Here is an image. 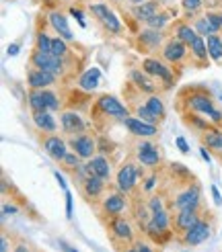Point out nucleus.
<instances>
[{"instance_id": "f257e3e1", "label": "nucleus", "mask_w": 222, "mask_h": 252, "mask_svg": "<svg viewBox=\"0 0 222 252\" xmlns=\"http://www.w3.org/2000/svg\"><path fill=\"white\" fill-rule=\"evenodd\" d=\"M107 234L111 236L115 248L119 250V246H130L134 242V230L126 218L121 216H115V218H109V223H107Z\"/></svg>"}, {"instance_id": "f03ea898", "label": "nucleus", "mask_w": 222, "mask_h": 252, "mask_svg": "<svg viewBox=\"0 0 222 252\" xmlns=\"http://www.w3.org/2000/svg\"><path fill=\"white\" fill-rule=\"evenodd\" d=\"M31 66L33 68H39L45 70L54 76H64L66 72V64H64V58H58L54 54H43V52H35L31 54Z\"/></svg>"}, {"instance_id": "7ed1b4c3", "label": "nucleus", "mask_w": 222, "mask_h": 252, "mask_svg": "<svg viewBox=\"0 0 222 252\" xmlns=\"http://www.w3.org/2000/svg\"><path fill=\"white\" fill-rule=\"evenodd\" d=\"M27 103L31 111H58L60 100L56 93H52L49 88H41V91H31L27 96Z\"/></svg>"}, {"instance_id": "20e7f679", "label": "nucleus", "mask_w": 222, "mask_h": 252, "mask_svg": "<svg viewBox=\"0 0 222 252\" xmlns=\"http://www.w3.org/2000/svg\"><path fill=\"white\" fill-rule=\"evenodd\" d=\"M95 107L101 111L103 115L113 117V119H119V121H123L126 117H130L128 107H126V105H121V103H119V98L111 96V94H101V96L97 98Z\"/></svg>"}, {"instance_id": "39448f33", "label": "nucleus", "mask_w": 222, "mask_h": 252, "mask_svg": "<svg viewBox=\"0 0 222 252\" xmlns=\"http://www.w3.org/2000/svg\"><path fill=\"white\" fill-rule=\"evenodd\" d=\"M200 203H202V189L197 183L189 185L185 191H181L175 201H173V209H200Z\"/></svg>"}, {"instance_id": "423d86ee", "label": "nucleus", "mask_w": 222, "mask_h": 252, "mask_svg": "<svg viewBox=\"0 0 222 252\" xmlns=\"http://www.w3.org/2000/svg\"><path fill=\"white\" fill-rule=\"evenodd\" d=\"M138 179H140V168H136V164H132V162H126V164L119 166L115 183L121 193H132L136 185H138Z\"/></svg>"}, {"instance_id": "0eeeda50", "label": "nucleus", "mask_w": 222, "mask_h": 252, "mask_svg": "<svg viewBox=\"0 0 222 252\" xmlns=\"http://www.w3.org/2000/svg\"><path fill=\"white\" fill-rule=\"evenodd\" d=\"M200 220H202L200 209H181V211H177L175 220H173V234H175L177 240L185 232H189Z\"/></svg>"}, {"instance_id": "6e6552de", "label": "nucleus", "mask_w": 222, "mask_h": 252, "mask_svg": "<svg viewBox=\"0 0 222 252\" xmlns=\"http://www.w3.org/2000/svg\"><path fill=\"white\" fill-rule=\"evenodd\" d=\"M187 100V107L195 113H204V115H212V113L216 111L214 107V100H212V94H210L208 91H204V88H193L191 91V96L185 98Z\"/></svg>"}, {"instance_id": "1a4fd4ad", "label": "nucleus", "mask_w": 222, "mask_h": 252, "mask_svg": "<svg viewBox=\"0 0 222 252\" xmlns=\"http://www.w3.org/2000/svg\"><path fill=\"white\" fill-rule=\"evenodd\" d=\"M70 150L74 154H78L82 160H91L97 152V140L89 133H80V135H72L68 142Z\"/></svg>"}, {"instance_id": "9d476101", "label": "nucleus", "mask_w": 222, "mask_h": 252, "mask_svg": "<svg viewBox=\"0 0 222 252\" xmlns=\"http://www.w3.org/2000/svg\"><path fill=\"white\" fill-rule=\"evenodd\" d=\"M210 236H212V223H210L208 220H200L189 232H185L179 240L185 246H200V244H204L208 240Z\"/></svg>"}, {"instance_id": "9b49d317", "label": "nucleus", "mask_w": 222, "mask_h": 252, "mask_svg": "<svg viewBox=\"0 0 222 252\" xmlns=\"http://www.w3.org/2000/svg\"><path fill=\"white\" fill-rule=\"evenodd\" d=\"M136 158L142 166L146 168H156L160 164V150L156 144L148 142V140H142L138 146H136Z\"/></svg>"}, {"instance_id": "f8f14e48", "label": "nucleus", "mask_w": 222, "mask_h": 252, "mask_svg": "<svg viewBox=\"0 0 222 252\" xmlns=\"http://www.w3.org/2000/svg\"><path fill=\"white\" fill-rule=\"evenodd\" d=\"M142 70L146 74H150L152 78H158L160 82H165L167 88L173 86V74H171V70H169V66L165 64V62H160L156 58H146L142 62Z\"/></svg>"}, {"instance_id": "ddd939ff", "label": "nucleus", "mask_w": 222, "mask_h": 252, "mask_svg": "<svg viewBox=\"0 0 222 252\" xmlns=\"http://www.w3.org/2000/svg\"><path fill=\"white\" fill-rule=\"evenodd\" d=\"M121 125H123V127H126L132 135L142 137V140H150V137H154V135L158 133L156 125L146 123V121H142V119H138V117H126V119L121 121Z\"/></svg>"}, {"instance_id": "4468645a", "label": "nucleus", "mask_w": 222, "mask_h": 252, "mask_svg": "<svg viewBox=\"0 0 222 252\" xmlns=\"http://www.w3.org/2000/svg\"><path fill=\"white\" fill-rule=\"evenodd\" d=\"M163 39H165V35L160 29H144L140 35H138V52H144V54H152L156 52V49L163 45Z\"/></svg>"}, {"instance_id": "2eb2a0df", "label": "nucleus", "mask_w": 222, "mask_h": 252, "mask_svg": "<svg viewBox=\"0 0 222 252\" xmlns=\"http://www.w3.org/2000/svg\"><path fill=\"white\" fill-rule=\"evenodd\" d=\"M189 45L183 43L181 39H177V37H171V39L165 43L163 47V58L165 62H169V64H181V62L185 60V56H187V49Z\"/></svg>"}, {"instance_id": "dca6fc26", "label": "nucleus", "mask_w": 222, "mask_h": 252, "mask_svg": "<svg viewBox=\"0 0 222 252\" xmlns=\"http://www.w3.org/2000/svg\"><path fill=\"white\" fill-rule=\"evenodd\" d=\"M41 146H43V150L47 152V156L52 158V160H56V162H62V160H64V156L68 154L66 142L62 140L60 135H56V133L45 135L43 140H41Z\"/></svg>"}, {"instance_id": "f3484780", "label": "nucleus", "mask_w": 222, "mask_h": 252, "mask_svg": "<svg viewBox=\"0 0 222 252\" xmlns=\"http://www.w3.org/2000/svg\"><path fill=\"white\" fill-rule=\"evenodd\" d=\"M82 170H84L86 176H99V179H103V181H109V176H111V164H109V160L101 154L93 156L89 162H84Z\"/></svg>"}, {"instance_id": "a211bd4d", "label": "nucleus", "mask_w": 222, "mask_h": 252, "mask_svg": "<svg viewBox=\"0 0 222 252\" xmlns=\"http://www.w3.org/2000/svg\"><path fill=\"white\" fill-rule=\"evenodd\" d=\"M128 201H126V193L121 191H115V193H109L103 203H101V211L109 218H115V216H121L123 209H126Z\"/></svg>"}, {"instance_id": "6ab92c4d", "label": "nucleus", "mask_w": 222, "mask_h": 252, "mask_svg": "<svg viewBox=\"0 0 222 252\" xmlns=\"http://www.w3.org/2000/svg\"><path fill=\"white\" fill-rule=\"evenodd\" d=\"M60 125H62V131L66 135H80L84 133V121L78 115L76 111H64L60 115Z\"/></svg>"}, {"instance_id": "aec40b11", "label": "nucleus", "mask_w": 222, "mask_h": 252, "mask_svg": "<svg viewBox=\"0 0 222 252\" xmlns=\"http://www.w3.org/2000/svg\"><path fill=\"white\" fill-rule=\"evenodd\" d=\"M56 78L54 74H49L45 70H39V68H29L27 72V84L31 86V91H41V88H49L52 84H56Z\"/></svg>"}, {"instance_id": "412c9836", "label": "nucleus", "mask_w": 222, "mask_h": 252, "mask_svg": "<svg viewBox=\"0 0 222 252\" xmlns=\"http://www.w3.org/2000/svg\"><path fill=\"white\" fill-rule=\"evenodd\" d=\"M33 123H35V127L37 129H41V131H47V133H56L58 129V123L52 115V111H33Z\"/></svg>"}, {"instance_id": "4be33fe9", "label": "nucleus", "mask_w": 222, "mask_h": 252, "mask_svg": "<svg viewBox=\"0 0 222 252\" xmlns=\"http://www.w3.org/2000/svg\"><path fill=\"white\" fill-rule=\"evenodd\" d=\"M105 191V181L99 176H84L82 179V193L86 199H97Z\"/></svg>"}, {"instance_id": "5701e85b", "label": "nucleus", "mask_w": 222, "mask_h": 252, "mask_svg": "<svg viewBox=\"0 0 222 252\" xmlns=\"http://www.w3.org/2000/svg\"><path fill=\"white\" fill-rule=\"evenodd\" d=\"M200 140H202V146L208 148V150H214V152H222V131L216 127H210L206 131H202L200 135Z\"/></svg>"}, {"instance_id": "b1692460", "label": "nucleus", "mask_w": 222, "mask_h": 252, "mask_svg": "<svg viewBox=\"0 0 222 252\" xmlns=\"http://www.w3.org/2000/svg\"><path fill=\"white\" fill-rule=\"evenodd\" d=\"M150 74H146L144 70L140 72V70H134L132 74H130V78H132V82H134V86L138 88V91H142V93H148V94H154L156 93V82H152V78H148Z\"/></svg>"}, {"instance_id": "393cba45", "label": "nucleus", "mask_w": 222, "mask_h": 252, "mask_svg": "<svg viewBox=\"0 0 222 252\" xmlns=\"http://www.w3.org/2000/svg\"><path fill=\"white\" fill-rule=\"evenodd\" d=\"M158 0H146V2H142V4H134V8H132V12H134V17L138 19V21H150L156 12H158Z\"/></svg>"}, {"instance_id": "a878e982", "label": "nucleus", "mask_w": 222, "mask_h": 252, "mask_svg": "<svg viewBox=\"0 0 222 252\" xmlns=\"http://www.w3.org/2000/svg\"><path fill=\"white\" fill-rule=\"evenodd\" d=\"M49 23H52V27L56 29V33L62 37V39H66V41L74 39V35L68 27V19L62 15V12H52V15H49Z\"/></svg>"}, {"instance_id": "bb28decb", "label": "nucleus", "mask_w": 222, "mask_h": 252, "mask_svg": "<svg viewBox=\"0 0 222 252\" xmlns=\"http://www.w3.org/2000/svg\"><path fill=\"white\" fill-rule=\"evenodd\" d=\"M99 82H101V70L99 68H89L82 76L78 78V86H80V91H95V88L99 86Z\"/></svg>"}, {"instance_id": "cd10ccee", "label": "nucleus", "mask_w": 222, "mask_h": 252, "mask_svg": "<svg viewBox=\"0 0 222 252\" xmlns=\"http://www.w3.org/2000/svg\"><path fill=\"white\" fill-rule=\"evenodd\" d=\"M189 49H191V56L200 62V64H206L208 62V43H206V37H202V35H197L195 39H193V43L189 45Z\"/></svg>"}, {"instance_id": "c85d7f7f", "label": "nucleus", "mask_w": 222, "mask_h": 252, "mask_svg": "<svg viewBox=\"0 0 222 252\" xmlns=\"http://www.w3.org/2000/svg\"><path fill=\"white\" fill-rule=\"evenodd\" d=\"M173 33H175L177 39H181L183 43H187V45H191L193 39L197 37V31L191 27V25H187V23H177L175 29H173Z\"/></svg>"}, {"instance_id": "c756f323", "label": "nucleus", "mask_w": 222, "mask_h": 252, "mask_svg": "<svg viewBox=\"0 0 222 252\" xmlns=\"http://www.w3.org/2000/svg\"><path fill=\"white\" fill-rule=\"evenodd\" d=\"M206 43H208V54L214 62L222 64V37L218 35H210L206 37Z\"/></svg>"}, {"instance_id": "7c9ffc66", "label": "nucleus", "mask_w": 222, "mask_h": 252, "mask_svg": "<svg viewBox=\"0 0 222 252\" xmlns=\"http://www.w3.org/2000/svg\"><path fill=\"white\" fill-rule=\"evenodd\" d=\"M144 105L148 107V111H150L154 117H158L160 121L165 119V105H163V100H160L156 94H150V96H148Z\"/></svg>"}, {"instance_id": "2f4dec72", "label": "nucleus", "mask_w": 222, "mask_h": 252, "mask_svg": "<svg viewBox=\"0 0 222 252\" xmlns=\"http://www.w3.org/2000/svg\"><path fill=\"white\" fill-rule=\"evenodd\" d=\"M193 29L197 31V35H202V37H210V35H218L216 33V29H214V25L210 23V19L204 15V17H200L195 23H193Z\"/></svg>"}, {"instance_id": "473e14b6", "label": "nucleus", "mask_w": 222, "mask_h": 252, "mask_svg": "<svg viewBox=\"0 0 222 252\" xmlns=\"http://www.w3.org/2000/svg\"><path fill=\"white\" fill-rule=\"evenodd\" d=\"M183 119H185V123H187L189 127H193V129H197V131H206V129H210V127H214V125H210V123H208L206 119H202L200 115H191V113H189V115H185Z\"/></svg>"}, {"instance_id": "72a5a7b5", "label": "nucleus", "mask_w": 222, "mask_h": 252, "mask_svg": "<svg viewBox=\"0 0 222 252\" xmlns=\"http://www.w3.org/2000/svg\"><path fill=\"white\" fill-rule=\"evenodd\" d=\"M52 54L58 56V58H66V56L70 54V49H68V45H66V39H62L60 35L52 39Z\"/></svg>"}, {"instance_id": "f704fd0d", "label": "nucleus", "mask_w": 222, "mask_h": 252, "mask_svg": "<svg viewBox=\"0 0 222 252\" xmlns=\"http://www.w3.org/2000/svg\"><path fill=\"white\" fill-rule=\"evenodd\" d=\"M101 23H103V27H105L109 33H119V31H121V23L117 21V17H115L111 10L107 12V17H105Z\"/></svg>"}, {"instance_id": "c9c22d12", "label": "nucleus", "mask_w": 222, "mask_h": 252, "mask_svg": "<svg viewBox=\"0 0 222 252\" xmlns=\"http://www.w3.org/2000/svg\"><path fill=\"white\" fill-rule=\"evenodd\" d=\"M37 52H43V54H52V39L41 31L37 33V45H35Z\"/></svg>"}, {"instance_id": "e433bc0d", "label": "nucleus", "mask_w": 222, "mask_h": 252, "mask_svg": "<svg viewBox=\"0 0 222 252\" xmlns=\"http://www.w3.org/2000/svg\"><path fill=\"white\" fill-rule=\"evenodd\" d=\"M136 115H138V119H142V121H146V123H152V125H156L160 119L158 117H154L150 111H148V107L146 105H138L136 107Z\"/></svg>"}, {"instance_id": "4c0bfd02", "label": "nucleus", "mask_w": 222, "mask_h": 252, "mask_svg": "<svg viewBox=\"0 0 222 252\" xmlns=\"http://www.w3.org/2000/svg\"><path fill=\"white\" fill-rule=\"evenodd\" d=\"M171 17H169V12H156V15L150 19V21H146V25L150 29H163L165 27V23L169 21Z\"/></svg>"}, {"instance_id": "58836bf2", "label": "nucleus", "mask_w": 222, "mask_h": 252, "mask_svg": "<svg viewBox=\"0 0 222 252\" xmlns=\"http://www.w3.org/2000/svg\"><path fill=\"white\" fill-rule=\"evenodd\" d=\"M91 12H93V17L101 23L105 17H107V12H109V6L107 4H91Z\"/></svg>"}, {"instance_id": "ea45409f", "label": "nucleus", "mask_w": 222, "mask_h": 252, "mask_svg": "<svg viewBox=\"0 0 222 252\" xmlns=\"http://www.w3.org/2000/svg\"><path fill=\"white\" fill-rule=\"evenodd\" d=\"M202 2L204 0H181V4H183V8H185L187 15H193V12L202 6Z\"/></svg>"}, {"instance_id": "a19ab883", "label": "nucleus", "mask_w": 222, "mask_h": 252, "mask_svg": "<svg viewBox=\"0 0 222 252\" xmlns=\"http://www.w3.org/2000/svg\"><path fill=\"white\" fill-rule=\"evenodd\" d=\"M146 203H148V209H150V211H158V209H165V207H163V199H160L158 195H152L150 199L146 201Z\"/></svg>"}, {"instance_id": "79ce46f5", "label": "nucleus", "mask_w": 222, "mask_h": 252, "mask_svg": "<svg viewBox=\"0 0 222 252\" xmlns=\"http://www.w3.org/2000/svg\"><path fill=\"white\" fill-rule=\"evenodd\" d=\"M12 252H35L33 246L29 242H25V240H19L15 246H12Z\"/></svg>"}, {"instance_id": "37998d69", "label": "nucleus", "mask_w": 222, "mask_h": 252, "mask_svg": "<svg viewBox=\"0 0 222 252\" xmlns=\"http://www.w3.org/2000/svg\"><path fill=\"white\" fill-rule=\"evenodd\" d=\"M134 246L138 252H154V248L148 244V242H142V240H134Z\"/></svg>"}, {"instance_id": "c03bdc74", "label": "nucleus", "mask_w": 222, "mask_h": 252, "mask_svg": "<svg viewBox=\"0 0 222 252\" xmlns=\"http://www.w3.org/2000/svg\"><path fill=\"white\" fill-rule=\"evenodd\" d=\"M175 144H177V148H179V152L189 154V144H187V140H185V137H177Z\"/></svg>"}, {"instance_id": "a18cd8bd", "label": "nucleus", "mask_w": 222, "mask_h": 252, "mask_svg": "<svg viewBox=\"0 0 222 252\" xmlns=\"http://www.w3.org/2000/svg\"><path fill=\"white\" fill-rule=\"evenodd\" d=\"M156 185V174H150L146 179V183H144V191H150V189Z\"/></svg>"}, {"instance_id": "49530a36", "label": "nucleus", "mask_w": 222, "mask_h": 252, "mask_svg": "<svg viewBox=\"0 0 222 252\" xmlns=\"http://www.w3.org/2000/svg\"><path fill=\"white\" fill-rule=\"evenodd\" d=\"M8 246H10L8 236H6V234H2V238H0V252H8Z\"/></svg>"}, {"instance_id": "de8ad7c7", "label": "nucleus", "mask_w": 222, "mask_h": 252, "mask_svg": "<svg viewBox=\"0 0 222 252\" xmlns=\"http://www.w3.org/2000/svg\"><path fill=\"white\" fill-rule=\"evenodd\" d=\"M66 216L72 218V195H70V191H66Z\"/></svg>"}, {"instance_id": "09e8293b", "label": "nucleus", "mask_w": 222, "mask_h": 252, "mask_svg": "<svg viewBox=\"0 0 222 252\" xmlns=\"http://www.w3.org/2000/svg\"><path fill=\"white\" fill-rule=\"evenodd\" d=\"M70 12L74 15V19H76V21L80 23V27H84V19H82V12H80L78 8H70Z\"/></svg>"}, {"instance_id": "8fccbe9b", "label": "nucleus", "mask_w": 222, "mask_h": 252, "mask_svg": "<svg viewBox=\"0 0 222 252\" xmlns=\"http://www.w3.org/2000/svg\"><path fill=\"white\" fill-rule=\"evenodd\" d=\"M60 248H62V252H78L74 246H70L66 240H60Z\"/></svg>"}, {"instance_id": "3c124183", "label": "nucleus", "mask_w": 222, "mask_h": 252, "mask_svg": "<svg viewBox=\"0 0 222 252\" xmlns=\"http://www.w3.org/2000/svg\"><path fill=\"white\" fill-rule=\"evenodd\" d=\"M8 213H10V216H12V213H17V207H15V205H6V203H4V205H2V216L6 218Z\"/></svg>"}, {"instance_id": "603ef678", "label": "nucleus", "mask_w": 222, "mask_h": 252, "mask_svg": "<svg viewBox=\"0 0 222 252\" xmlns=\"http://www.w3.org/2000/svg\"><path fill=\"white\" fill-rule=\"evenodd\" d=\"M212 197H214V203L216 205H222V197H220V191L216 187H212Z\"/></svg>"}, {"instance_id": "864d4df0", "label": "nucleus", "mask_w": 222, "mask_h": 252, "mask_svg": "<svg viewBox=\"0 0 222 252\" xmlns=\"http://www.w3.org/2000/svg\"><path fill=\"white\" fill-rule=\"evenodd\" d=\"M6 52H8V56H17L19 54V43H10Z\"/></svg>"}, {"instance_id": "5fc2aeb1", "label": "nucleus", "mask_w": 222, "mask_h": 252, "mask_svg": "<svg viewBox=\"0 0 222 252\" xmlns=\"http://www.w3.org/2000/svg\"><path fill=\"white\" fill-rule=\"evenodd\" d=\"M56 181H58L60 189H64V191H68V189H66V181H64V176H62L60 172H56Z\"/></svg>"}, {"instance_id": "6e6d98bb", "label": "nucleus", "mask_w": 222, "mask_h": 252, "mask_svg": "<svg viewBox=\"0 0 222 252\" xmlns=\"http://www.w3.org/2000/svg\"><path fill=\"white\" fill-rule=\"evenodd\" d=\"M200 154H202V158H204L206 162H210V160H212V156H210V152H208V150H206L204 146L200 148Z\"/></svg>"}, {"instance_id": "4d7b16f0", "label": "nucleus", "mask_w": 222, "mask_h": 252, "mask_svg": "<svg viewBox=\"0 0 222 252\" xmlns=\"http://www.w3.org/2000/svg\"><path fill=\"white\" fill-rule=\"evenodd\" d=\"M128 2H132V4H142V2H146V0H128Z\"/></svg>"}, {"instance_id": "13d9d810", "label": "nucleus", "mask_w": 222, "mask_h": 252, "mask_svg": "<svg viewBox=\"0 0 222 252\" xmlns=\"http://www.w3.org/2000/svg\"><path fill=\"white\" fill-rule=\"evenodd\" d=\"M218 17H220V29H222V10L218 12Z\"/></svg>"}, {"instance_id": "bf43d9fd", "label": "nucleus", "mask_w": 222, "mask_h": 252, "mask_svg": "<svg viewBox=\"0 0 222 252\" xmlns=\"http://www.w3.org/2000/svg\"><path fill=\"white\" fill-rule=\"evenodd\" d=\"M220 100H222V96H220Z\"/></svg>"}]
</instances>
